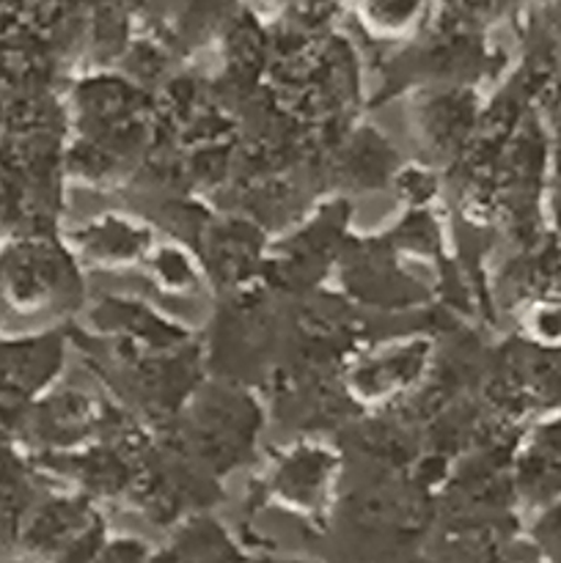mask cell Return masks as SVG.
I'll return each instance as SVG.
<instances>
[{"mask_svg": "<svg viewBox=\"0 0 561 563\" xmlns=\"http://www.w3.org/2000/svg\"><path fill=\"white\" fill-rule=\"evenodd\" d=\"M86 297L80 264L50 236H22L0 247V324H47L77 311Z\"/></svg>", "mask_w": 561, "mask_h": 563, "instance_id": "6da1fadb", "label": "cell"}, {"mask_svg": "<svg viewBox=\"0 0 561 563\" xmlns=\"http://www.w3.org/2000/svg\"><path fill=\"white\" fill-rule=\"evenodd\" d=\"M66 361V339L61 330L0 339V429L14 434L28 410L53 388Z\"/></svg>", "mask_w": 561, "mask_h": 563, "instance_id": "7a4b0ae2", "label": "cell"}, {"mask_svg": "<svg viewBox=\"0 0 561 563\" xmlns=\"http://www.w3.org/2000/svg\"><path fill=\"white\" fill-rule=\"evenodd\" d=\"M99 522L86 498H38L22 531L20 553L36 563H50Z\"/></svg>", "mask_w": 561, "mask_h": 563, "instance_id": "3957f363", "label": "cell"}, {"mask_svg": "<svg viewBox=\"0 0 561 563\" xmlns=\"http://www.w3.org/2000/svg\"><path fill=\"white\" fill-rule=\"evenodd\" d=\"M94 427V405L82 396H53L38 399L16 423L14 440H31L44 449H69Z\"/></svg>", "mask_w": 561, "mask_h": 563, "instance_id": "277c9868", "label": "cell"}, {"mask_svg": "<svg viewBox=\"0 0 561 563\" xmlns=\"http://www.w3.org/2000/svg\"><path fill=\"white\" fill-rule=\"evenodd\" d=\"M336 460L328 451L319 449H297L286 456L284 462H278L275 467V493L284 500H289L292 506H300V509H311V506L322 504V498L328 495L330 478H333Z\"/></svg>", "mask_w": 561, "mask_h": 563, "instance_id": "5b68a950", "label": "cell"}, {"mask_svg": "<svg viewBox=\"0 0 561 563\" xmlns=\"http://www.w3.org/2000/svg\"><path fill=\"white\" fill-rule=\"evenodd\" d=\"M80 245L82 256L94 258L99 264H130L132 258L143 256L152 247V234L141 225L121 220L116 214L97 220L80 231Z\"/></svg>", "mask_w": 561, "mask_h": 563, "instance_id": "8992f818", "label": "cell"}, {"mask_svg": "<svg viewBox=\"0 0 561 563\" xmlns=\"http://www.w3.org/2000/svg\"><path fill=\"white\" fill-rule=\"evenodd\" d=\"M97 324L102 330H116L127 339H135L141 344H146V350H165V346H176L185 333L176 330V324H168L165 319H160L157 313L148 311L141 302L130 300H108L97 308L94 313Z\"/></svg>", "mask_w": 561, "mask_h": 563, "instance_id": "52a82bcc", "label": "cell"}, {"mask_svg": "<svg viewBox=\"0 0 561 563\" xmlns=\"http://www.w3.org/2000/svg\"><path fill=\"white\" fill-rule=\"evenodd\" d=\"M168 553L179 563H248L226 528L209 517H196L176 531Z\"/></svg>", "mask_w": 561, "mask_h": 563, "instance_id": "ba28073f", "label": "cell"}, {"mask_svg": "<svg viewBox=\"0 0 561 563\" xmlns=\"http://www.w3.org/2000/svg\"><path fill=\"white\" fill-rule=\"evenodd\" d=\"M424 344H407L396 346V352H385V355L372 357L366 366L361 368L358 379H361V388L369 390L366 396H383L396 390L399 385L416 379L418 368L424 363Z\"/></svg>", "mask_w": 561, "mask_h": 563, "instance_id": "9c48e42d", "label": "cell"}, {"mask_svg": "<svg viewBox=\"0 0 561 563\" xmlns=\"http://www.w3.org/2000/svg\"><path fill=\"white\" fill-rule=\"evenodd\" d=\"M534 544L550 563H561V500L544 509L531 531Z\"/></svg>", "mask_w": 561, "mask_h": 563, "instance_id": "30bf717a", "label": "cell"}, {"mask_svg": "<svg viewBox=\"0 0 561 563\" xmlns=\"http://www.w3.org/2000/svg\"><path fill=\"white\" fill-rule=\"evenodd\" d=\"M25 482H31V473H28L25 460L16 451L14 434L0 429V493H6L11 487H20Z\"/></svg>", "mask_w": 561, "mask_h": 563, "instance_id": "8fae6325", "label": "cell"}, {"mask_svg": "<svg viewBox=\"0 0 561 563\" xmlns=\"http://www.w3.org/2000/svg\"><path fill=\"white\" fill-rule=\"evenodd\" d=\"M421 9V0H369V14L380 27H405Z\"/></svg>", "mask_w": 561, "mask_h": 563, "instance_id": "7c38bea8", "label": "cell"}, {"mask_svg": "<svg viewBox=\"0 0 561 563\" xmlns=\"http://www.w3.org/2000/svg\"><path fill=\"white\" fill-rule=\"evenodd\" d=\"M154 269H157V278L168 284L170 289H185L193 280L190 262L179 251H170V247H165V251L154 256Z\"/></svg>", "mask_w": 561, "mask_h": 563, "instance_id": "4fadbf2b", "label": "cell"}, {"mask_svg": "<svg viewBox=\"0 0 561 563\" xmlns=\"http://www.w3.org/2000/svg\"><path fill=\"white\" fill-rule=\"evenodd\" d=\"M152 550L138 539H108L105 550L94 563H148Z\"/></svg>", "mask_w": 561, "mask_h": 563, "instance_id": "5bb4252c", "label": "cell"}, {"mask_svg": "<svg viewBox=\"0 0 561 563\" xmlns=\"http://www.w3.org/2000/svg\"><path fill=\"white\" fill-rule=\"evenodd\" d=\"M534 324L542 335L556 339V335H561V308H542V311H537Z\"/></svg>", "mask_w": 561, "mask_h": 563, "instance_id": "9a60e30c", "label": "cell"}, {"mask_svg": "<svg viewBox=\"0 0 561 563\" xmlns=\"http://www.w3.org/2000/svg\"><path fill=\"white\" fill-rule=\"evenodd\" d=\"M248 563H322V561L300 559V555H258V559H251Z\"/></svg>", "mask_w": 561, "mask_h": 563, "instance_id": "2e32d148", "label": "cell"}]
</instances>
